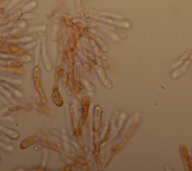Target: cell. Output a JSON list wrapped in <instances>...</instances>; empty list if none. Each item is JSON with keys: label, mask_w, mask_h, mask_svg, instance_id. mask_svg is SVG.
I'll return each mask as SVG.
<instances>
[{"label": "cell", "mask_w": 192, "mask_h": 171, "mask_svg": "<svg viewBox=\"0 0 192 171\" xmlns=\"http://www.w3.org/2000/svg\"><path fill=\"white\" fill-rule=\"evenodd\" d=\"M0 130H3L5 134L9 135V136H11V137H13V138H18V136H19V134H18V133L15 132V131L14 130H11V129L5 128V127H3V125H0Z\"/></svg>", "instance_id": "6da1fadb"}]
</instances>
